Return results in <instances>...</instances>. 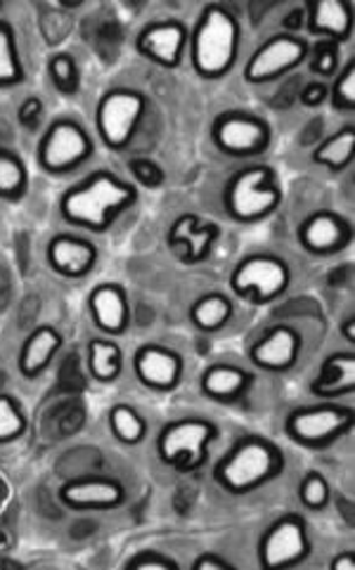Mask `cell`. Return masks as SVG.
Here are the masks:
<instances>
[{
    "instance_id": "obj_24",
    "label": "cell",
    "mask_w": 355,
    "mask_h": 570,
    "mask_svg": "<svg viewBox=\"0 0 355 570\" xmlns=\"http://www.w3.org/2000/svg\"><path fill=\"white\" fill-rule=\"evenodd\" d=\"M88 372L100 384L117 382L124 372V351L115 338H92L88 344Z\"/></svg>"
},
{
    "instance_id": "obj_10",
    "label": "cell",
    "mask_w": 355,
    "mask_h": 570,
    "mask_svg": "<svg viewBox=\"0 0 355 570\" xmlns=\"http://www.w3.org/2000/svg\"><path fill=\"white\" fill-rule=\"evenodd\" d=\"M310 55V43L296 33H275L260 43L245 65V81L252 86H264L283 79L302 67Z\"/></svg>"
},
{
    "instance_id": "obj_13",
    "label": "cell",
    "mask_w": 355,
    "mask_h": 570,
    "mask_svg": "<svg viewBox=\"0 0 355 570\" xmlns=\"http://www.w3.org/2000/svg\"><path fill=\"white\" fill-rule=\"evenodd\" d=\"M190 31L180 19H161V22L147 24L138 38V52L161 69H178L188 52Z\"/></svg>"
},
{
    "instance_id": "obj_7",
    "label": "cell",
    "mask_w": 355,
    "mask_h": 570,
    "mask_svg": "<svg viewBox=\"0 0 355 570\" xmlns=\"http://www.w3.org/2000/svg\"><path fill=\"white\" fill-rule=\"evenodd\" d=\"M353 422L355 416L351 407L334 401H323L317 405L294 410L285 420V433L296 445L327 448L351 433Z\"/></svg>"
},
{
    "instance_id": "obj_14",
    "label": "cell",
    "mask_w": 355,
    "mask_h": 570,
    "mask_svg": "<svg viewBox=\"0 0 355 570\" xmlns=\"http://www.w3.org/2000/svg\"><path fill=\"white\" fill-rule=\"evenodd\" d=\"M302 334L289 325H277L268 330L264 336L256 338L249 348L252 365L264 372H289L302 355Z\"/></svg>"
},
{
    "instance_id": "obj_36",
    "label": "cell",
    "mask_w": 355,
    "mask_h": 570,
    "mask_svg": "<svg viewBox=\"0 0 355 570\" xmlns=\"http://www.w3.org/2000/svg\"><path fill=\"white\" fill-rule=\"evenodd\" d=\"M128 168L142 187H159L164 183V170L152 159H130Z\"/></svg>"
},
{
    "instance_id": "obj_25",
    "label": "cell",
    "mask_w": 355,
    "mask_h": 570,
    "mask_svg": "<svg viewBox=\"0 0 355 570\" xmlns=\"http://www.w3.org/2000/svg\"><path fill=\"white\" fill-rule=\"evenodd\" d=\"M233 301L220 294V292H211L199 296L193 306H190V322L199 330V332H218L230 322L233 317Z\"/></svg>"
},
{
    "instance_id": "obj_17",
    "label": "cell",
    "mask_w": 355,
    "mask_h": 570,
    "mask_svg": "<svg viewBox=\"0 0 355 570\" xmlns=\"http://www.w3.org/2000/svg\"><path fill=\"white\" fill-rule=\"evenodd\" d=\"M60 500L69 509H117L126 502V488L117 479L88 476L73 479L60 488Z\"/></svg>"
},
{
    "instance_id": "obj_8",
    "label": "cell",
    "mask_w": 355,
    "mask_h": 570,
    "mask_svg": "<svg viewBox=\"0 0 355 570\" xmlns=\"http://www.w3.org/2000/svg\"><path fill=\"white\" fill-rule=\"evenodd\" d=\"M292 287V268L285 258L273 254H252L241 258L230 273L235 296L264 306L283 296Z\"/></svg>"
},
{
    "instance_id": "obj_26",
    "label": "cell",
    "mask_w": 355,
    "mask_h": 570,
    "mask_svg": "<svg viewBox=\"0 0 355 570\" xmlns=\"http://www.w3.org/2000/svg\"><path fill=\"white\" fill-rule=\"evenodd\" d=\"M353 155H355V128L344 126L315 147L313 161L317 166L334 170V174H339V170L348 168V164L353 161Z\"/></svg>"
},
{
    "instance_id": "obj_37",
    "label": "cell",
    "mask_w": 355,
    "mask_h": 570,
    "mask_svg": "<svg viewBox=\"0 0 355 570\" xmlns=\"http://www.w3.org/2000/svg\"><path fill=\"white\" fill-rule=\"evenodd\" d=\"M329 100V86H325L323 81H310L304 90H302V105L304 107H321Z\"/></svg>"
},
{
    "instance_id": "obj_28",
    "label": "cell",
    "mask_w": 355,
    "mask_h": 570,
    "mask_svg": "<svg viewBox=\"0 0 355 570\" xmlns=\"http://www.w3.org/2000/svg\"><path fill=\"white\" fill-rule=\"evenodd\" d=\"M109 431L121 445H140L147 439V422L140 416L138 410L130 405H115L109 410Z\"/></svg>"
},
{
    "instance_id": "obj_34",
    "label": "cell",
    "mask_w": 355,
    "mask_h": 570,
    "mask_svg": "<svg viewBox=\"0 0 355 570\" xmlns=\"http://www.w3.org/2000/svg\"><path fill=\"white\" fill-rule=\"evenodd\" d=\"M308 60H310V71L327 79V76H334L339 71V46L323 41L315 50H310Z\"/></svg>"
},
{
    "instance_id": "obj_32",
    "label": "cell",
    "mask_w": 355,
    "mask_h": 570,
    "mask_svg": "<svg viewBox=\"0 0 355 570\" xmlns=\"http://www.w3.org/2000/svg\"><path fill=\"white\" fill-rule=\"evenodd\" d=\"M329 102L336 111H353L355 109V62L348 60L346 67L334 73L329 86Z\"/></svg>"
},
{
    "instance_id": "obj_2",
    "label": "cell",
    "mask_w": 355,
    "mask_h": 570,
    "mask_svg": "<svg viewBox=\"0 0 355 570\" xmlns=\"http://www.w3.org/2000/svg\"><path fill=\"white\" fill-rule=\"evenodd\" d=\"M239 38L241 27L233 10L220 3L204 8L188 41L195 73L207 81H218L230 73L239 55Z\"/></svg>"
},
{
    "instance_id": "obj_35",
    "label": "cell",
    "mask_w": 355,
    "mask_h": 570,
    "mask_svg": "<svg viewBox=\"0 0 355 570\" xmlns=\"http://www.w3.org/2000/svg\"><path fill=\"white\" fill-rule=\"evenodd\" d=\"M124 568L126 570H178L180 566L176 559L157 552V549H145V552L130 557Z\"/></svg>"
},
{
    "instance_id": "obj_11",
    "label": "cell",
    "mask_w": 355,
    "mask_h": 570,
    "mask_svg": "<svg viewBox=\"0 0 355 570\" xmlns=\"http://www.w3.org/2000/svg\"><path fill=\"white\" fill-rule=\"evenodd\" d=\"M308 523L298 514H285L273 521L258 540L260 568H294L310 557Z\"/></svg>"
},
{
    "instance_id": "obj_5",
    "label": "cell",
    "mask_w": 355,
    "mask_h": 570,
    "mask_svg": "<svg viewBox=\"0 0 355 570\" xmlns=\"http://www.w3.org/2000/svg\"><path fill=\"white\" fill-rule=\"evenodd\" d=\"M218 439L214 422L201 416H185V420L168 422L157 435V454L166 466L180 471H195L204 462L211 443Z\"/></svg>"
},
{
    "instance_id": "obj_1",
    "label": "cell",
    "mask_w": 355,
    "mask_h": 570,
    "mask_svg": "<svg viewBox=\"0 0 355 570\" xmlns=\"http://www.w3.org/2000/svg\"><path fill=\"white\" fill-rule=\"evenodd\" d=\"M136 202L138 187L102 168L67 189L60 199V214L69 225L107 233Z\"/></svg>"
},
{
    "instance_id": "obj_18",
    "label": "cell",
    "mask_w": 355,
    "mask_h": 570,
    "mask_svg": "<svg viewBox=\"0 0 355 570\" xmlns=\"http://www.w3.org/2000/svg\"><path fill=\"white\" fill-rule=\"evenodd\" d=\"M88 311L92 322H96V327L111 338L126 334L130 325L128 296L117 282L98 284L88 296Z\"/></svg>"
},
{
    "instance_id": "obj_29",
    "label": "cell",
    "mask_w": 355,
    "mask_h": 570,
    "mask_svg": "<svg viewBox=\"0 0 355 570\" xmlns=\"http://www.w3.org/2000/svg\"><path fill=\"white\" fill-rule=\"evenodd\" d=\"M29 174L20 155L0 149V199L17 202L27 195Z\"/></svg>"
},
{
    "instance_id": "obj_6",
    "label": "cell",
    "mask_w": 355,
    "mask_h": 570,
    "mask_svg": "<svg viewBox=\"0 0 355 570\" xmlns=\"http://www.w3.org/2000/svg\"><path fill=\"white\" fill-rule=\"evenodd\" d=\"M147 98L136 88L107 90L96 109V128L102 145L111 151H121L134 142L145 119Z\"/></svg>"
},
{
    "instance_id": "obj_19",
    "label": "cell",
    "mask_w": 355,
    "mask_h": 570,
    "mask_svg": "<svg viewBox=\"0 0 355 570\" xmlns=\"http://www.w3.org/2000/svg\"><path fill=\"white\" fill-rule=\"evenodd\" d=\"M46 258L50 268L69 279L86 277L98 263V246L77 237V235H58L48 242Z\"/></svg>"
},
{
    "instance_id": "obj_3",
    "label": "cell",
    "mask_w": 355,
    "mask_h": 570,
    "mask_svg": "<svg viewBox=\"0 0 355 570\" xmlns=\"http://www.w3.org/2000/svg\"><path fill=\"white\" fill-rule=\"evenodd\" d=\"M285 469V458L279 448L264 435H245L239 439L226 458L214 466V481L230 495H247L275 481Z\"/></svg>"
},
{
    "instance_id": "obj_30",
    "label": "cell",
    "mask_w": 355,
    "mask_h": 570,
    "mask_svg": "<svg viewBox=\"0 0 355 570\" xmlns=\"http://www.w3.org/2000/svg\"><path fill=\"white\" fill-rule=\"evenodd\" d=\"M29 429L24 407L12 395L0 393V445L20 441Z\"/></svg>"
},
{
    "instance_id": "obj_12",
    "label": "cell",
    "mask_w": 355,
    "mask_h": 570,
    "mask_svg": "<svg viewBox=\"0 0 355 570\" xmlns=\"http://www.w3.org/2000/svg\"><path fill=\"white\" fill-rule=\"evenodd\" d=\"M211 140L228 157H256L270 145V126L252 111H223L211 124Z\"/></svg>"
},
{
    "instance_id": "obj_16",
    "label": "cell",
    "mask_w": 355,
    "mask_h": 570,
    "mask_svg": "<svg viewBox=\"0 0 355 570\" xmlns=\"http://www.w3.org/2000/svg\"><path fill=\"white\" fill-rule=\"evenodd\" d=\"M351 242V223L334 212H315L298 225V244L313 256H332Z\"/></svg>"
},
{
    "instance_id": "obj_23",
    "label": "cell",
    "mask_w": 355,
    "mask_h": 570,
    "mask_svg": "<svg viewBox=\"0 0 355 570\" xmlns=\"http://www.w3.org/2000/svg\"><path fill=\"white\" fill-rule=\"evenodd\" d=\"M252 386V374L237 365L216 363L204 370L199 379L201 393L216 403H233L247 393Z\"/></svg>"
},
{
    "instance_id": "obj_31",
    "label": "cell",
    "mask_w": 355,
    "mask_h": 570,
    "mask_svg": "<svg viewBox=\"0 0 355 570\" xmlns=\"http://www.w3.org/2000/svg\"><path fill=\"white\" fill-rule=\"evenodd\" d=\"M48 73H50L52 86L58 88L60 92H65V95H73V92L79 90V86H81L79 65L67 52H58V55L50 57Z\"/></svg>"
},
{
    "instance_id": "obj_38",
    "label": "cell",
    "mask_w": 355,
    "mask_h": 570,
    "mask_svg": "<svg viewBox=\"0 0 355 570\" xmlns=\"http://www.w3.org/2000/svg\"><path fill=\"white\" fill-rule=\"evenodd\" d=\"M235 566L216 552H204L193 561V570H233Z\"/></svg>"
},
{
    "instance_id": "obj_4",
    "label": "cell",
    "mask_w": 355,
    "mask_h": 570,
    "mask_svg": "<svg viewBox=\"0 0 355 570\" xmlns=\"http://www.w3.org/2000/svg\"><path fill=\"white\" fill-rule=\"evenodd\" d=\"M279 202H283V193H279V185L268 166H247L237 170L228 180L226 193H223L226 214L235 223L247 225L273 216L279 208Z\"/></svg>"
},
{
    "instance_id": "obj_21",
    "label": "cell",
    "mask_w": 355,
    "mask_h": 570,
    "mask_svg": "<svg viewBox=\"0 0 355 570\" xmlns=\"http://www.w3.org/2000/svg\"><path fill=\"white\" fill-rule=\"evenodd\" d=\"M355 389V355L351 351H339L325 357L321 372L313 379L310 393L321 401H336V397L351 395Z\"/></svg>"
},
{
    "instance_id": "obj_42",
    "label": "cell",
    "mask_w": 355,
    "mask_h": 570,
    "mask_svg": "<svg viewBox=\"0 0 355 570\" xmlns=\"http://www.w3.org/2000/svg\"><path fill=\"white\" fill-rule=\"evenodd\" d=\"M0 10H3V3H0Z\"/></svg>"
},
{
    "instance_id": "obj_33",
    "label": "cell",
    "mask_w": 355,
    "mask_h": 570,
    "mask_svg": "<svg viewBox=\"0 0 355 570\" xmlns=\"http://www.w3.org/2000/svg\"><path fill=\"white\" fill-rule=\"evenodd\" d=\"M298 500L310 511H323L332 500V488L323 473L310 471L298 483Z\"/></svg>"
},
{
    "instance_id": "obj_20",
    "label": "cell",
    "mask_w": 355,
    "mask_h": 570,
    "mask_svg": "<svg viewBox=\"0 0 355 570\" xmlns=\"http://www.w3.org/2000/svg\"><path fill=\"white\" fill-rule=\"evenodd\" d=\"M306 29L310 36L334 46L346 43L353 33V8L346 0H310L306 6Z\"/></svg>"
},
{
    "instance_id": "obj_15",
    "label": "cell",
    "mask_w": 355,
    "mask_h": 570,
    "mask_svg": "<svg viewBox=\"0 0 355 570\" xmlns=\"http://www.w3.org/2000/svg\"><path fill=\"white\" fill-rule=\"evenodd\" d=\"M134 372L145 389L168 393L180 384L183 357L166 346L145 344L134 355Z\"/></svg>"
},
{
    "instance_id": "obj_22",
    "label": "cell",
    "mask_w": 355,
    "mask_h": 570,
    "mask_svg": "<svg viewBox=\"0 0 355 570\" xmlns=\"http://www.w3.org/2000/svg\"><path fill=\"white\" fill-rule=\"evenodd\" d=\"M62 334L55 330L52 325H41L36 327L22 344L20 360H17V367H20L22 376L36 379L41 376L50 365L55 355L62 348Z\"/></svg>"
},
{
    "instance_id": "obj_9",
    "label": "cell",
    "mask_w": 355,
    "mask_h": 570,
    "mask_svg": "<svg viewBox=\"0 0 355 570\" xmlns=\"http://www.w3.org/2000/svg\"><path fill=\"white\" fill-rule=\"evenodd\" d=\"M39 166L50 176H65L81 168L92 157L90 132L71 119H60L48 126L36 149Z\"/></svg>"
},
{
    "instance_id": "obj_27",
    "label": "cell",
    "mask_w": 355,
    "mask_h": 570,
    "mask_svg": "<svg viewBox=\"0 0 355 570\" xmlns=\"http://www.w3.org/2000/svg\"><path fill=\"white\" fill-rule=\"evenodd\" d=\"M24 81V65L17 48V36L8 19H0V88H14Z\"/></svg>"
},
{
    "instance_id": "obj_41",
    "label": "cell",
    "mask_w": 355,
    "mask_h": 570,
    "mask_svg": "<svg viewBox=\"0 0 355 570\" xmlns=\"http://www.w3.org/2000/svg\"><path fill=\"white\" fill-rule=\"evenodd\" d=\"M339 332H342V336L348 341V344H355V317H353V315H348V317L342 322Z\"/></svg>"
},
{
    "instance_id": "obj_40",
    "label": "cell",
    "mask_w": 355,
    "mask_h": 570,
    "mask_svg": "<svg viewBox=\"0 0 355 570\" xmlns=\"http://www.w3.org/2000/svg\"><path fill=\"white\" fill-rule=\"evenodd\" d=\"M329 570H355L353 552H339L329 561Z\"/></svg>"
},
{
    "instance_id": "obj_39",
    "label": "cell",
    "mask_w": 355,
    "mask_h": 570,
    "mask_svg": "<svg viewBox=\"0 0 355 570\" xmlns=\"http://www.w3.org/2000/svg\"><path fill=\"white\" fill-rule=\"evenodd\" d=\"M41 111H43V105H41V100L29 98V100H27V102L20 107V119H22L27 126H33L36 121H39Z\"/></svg>"
}]
</instances>
